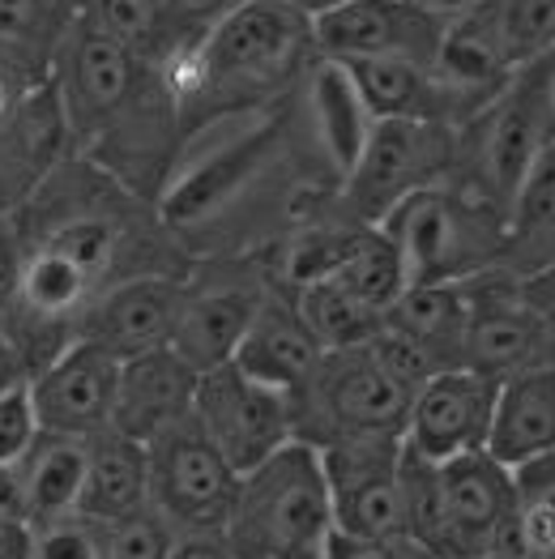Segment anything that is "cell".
Wrapping results in <instances>:
<instances>
[{
  "mask_svg": "<svg viewBox=\"0 0 555 559\" xmlns=\"http://www.w3.org/2000/svg\"><path fill=\"white\" fill-rule=\"evenodd\" d=\"M26 389H31L39 431L91 440V436L111 427L116 389H120V359H111L107 350L78 337L51 364L31 372Z\"/></svg>",
  "mask_w": 555,
  "mask_h": 559,
  "instance_id": "obj_17",
  "label": "cell"
},
{
  "mask_svg": "<svg viewBox=\"0 0 555 559\" xmlns=\"http://www.w3.org/2000/svg\"><path fill=\"white\" fill-rule=\"evenodd\" d=\"M150 457V509L176 534L227 530L239 496V469L214 449L201 423L180 419L145 444Z\"/></svg>",
  "mask_w": 555,
  "mask_h": 559,
  "instance_id": "obj_10",
  "label": "cell"
},
{
  "mask_svg": "<svg viewBox=\"0 0 555 559\" xmlns=\"http://www.w3.org/2000/svg\"><path fill=\"white\" fill-rule=\"evenodd\" d=\"M39 436V419L31 406V389H9L0 393V466H13Z\"/></svg>",
  "mask_w": 555,
  "mask_h": 559,
  "instance_id": "obj_37",
  "label": "cell"
},
{
  "mask_svg": "<svg viewBox=\"0 0 555 559\" xmlns=\"http://www.w3.org/2000/svg\"><path fill=\"white\" fill-rule=\"evenodd\" d=\"M329 483L333 530L359 538H406L402 509V440L368 436L317 449Z\"/></svg>",
  "mask_w": 555,
  "mask_h": 559,
  "instance_id": "obj_13",
  "label": "cell"
},
{
  "mask_svg": "<svg viewBox=\"0 0 555 559\" xmlns=\"http://www.w3.org/2000/svg\"><path fill=\"white\" fill-rule=\"evenodd\" d=\"M252 0H163V22H167V78L185 69L188 60L205 47V39L232 22L239 9Z\"/></svg>",
  "mask_w": 555,
  "mask_h": 559,
  "instance_id": "obj_34",
  "label": "cell"
},
{
  "mask_svg": "<svg viewBox=\"0 0 555 559\" xmlns=\"http://www.w3.org/2000/svg\"><path fill=\"white\" fill-rule=\"evenodd\" d=\"M324 559H427L411 538H359L333 530L324 543Z\"/></svg>",
  "mask_w": 555,
  "mask_h": 559,
  "instance_id": "obj_38",
  "label": "cell"
},
{
  "mask_svg": "<svg viewBox=\"0 0 555 559\" xmlns=\"http://www.w3.org/2000/svg\"><path fill=\"white\" fill-rule=\"evenodd\" d=\"M324 278L346 286L355 299H364L380 317H389V308H393V304L406 295V286H411L398 248L389 243V235L380 231V227H364V231L355 235V243L346 248V257H342Z\"/></svg>",
  "mask_w": 555,
  "mask_h": 559,
  "instance_id": "obj_29",
  "label": "cell"
},
{
  "mask_svg": "<svg viewBox=\"0 0 555 559\" xmlns=\"http://www.w3.org/2000/svg\"><path fill=\"white\" fill-rule=\"evenodd\" d=\"M487 453L509 469L555 453V364L500 380Z\"/></svg>",
  "mask_w": 555,
  "mask_h": 559,
  "instance_id": "obj_23",
  "label": "cell"
},
{
  "mask_svg": "<svg viewBox=\"0 0 555 559\" xmlns=\"http://www.w3.org/2000/svg\"><path fill=\"white\" fill-rule=\"evenodd\" d=\"M17 270H22V243H17V227H13V214L0 210V321L13 304V290H17Z\"/></svg>",
  "mask_w": 555,
  "mask_h": 559,
  "instance_id": "obj_40",
  "label": "cell"
},
{
  "mask_svg": "<svg viewBox=\"0 0 555 559\" xmlns=\"http://www.w3.org/2000/svg\"><path fill=\"white\" fill-rule=\"evenodd\" d=\"M73 158V133L60 107V94L47 78L0 133V210L13 214L47 176Z\"/></svg>",
  "mask_w": 555,
  "mask_h": 559,
  "instance_id": "obj_19",
  "label": "cell"
},
{
  "mask_svg": "<svg viewBox=\"0 0 555 559\" xmlns=\"http://www.w3.org/2000/svg\"><path fill=\"white\" fill-rule=\"evenodd\" d=\"M521 290H526V299L555 325V261L547 270H539L534 278H521Z\"/></svg>",
  "mask_w": 555,
  "mask_h": 559,
  "instance_id": "obj_44",
  "label": "cell"
},
{
  "mask_svg": "<svg viewBox=\"0 0 555 559\" xmlns=\"http://www.w3.org/2000/svg\"><path fill=\"white\" fill-rule=\"evenodd\" d=\"M517 534L530 556H555V453L512 466Z\"/></svg>",
  "mask_w": 555,
  "mask_h": 559,
  "instance_id": "obj_32",
  "label": "cell"
},
{
  "mask_svg": "<svg viewBox=\"0 0 555 559\" xmlns=\"http://www.w3.org/2000/svg\"><path fill=\"white\" fill-rule=\"evenodd\" d=\"M282 4H291V9H299V13H308L312 22L324 17L329 9H338V4H351V0H282Z\"/></svg>",
  "mask_w": 555,
  "mask_h": 559,
  "instance_id": "obj_47",
  "label": "cell"
},
{
  "mask_svg": "<svg viewBox=\"0 0 555 559\" xmlns=\"http://www.w3.org/2000/svg\"><path fill=\"white\" fill-rule=\"evenodd\" d=\"M60 9H64V13H73V17H82V13L91 9V0H60Z\"/></svg>",
  "mask_w": 555,
  "mask_h": 559,
  "instance_id": "obj_48",
  "label": "cell"
},
{
  "mask_svg": "<svg viewBox=\"0 0 555 559\" xmlns=\"http://www.w3.org/2000/svg\"><path fill=\"white\" fill-rule=\"evenodd\" d=\"M192 419L201 423V431L239 474L270 462L278 449L295 440L291 393L261 384L257 376H248L235 364L201 372L197 397H192Z\"/></svg>",
  "mask_w": 555,
  "mask_h": 559,
  "instance_id": "obj_11",
  "label": "cell"
},
{
  "mask_svg": "<svg viewBox=\"0 0 555 559\" xmlns=\"http://www.w3.org/2000/svg\"><path fill=\"white\" fill-rule=\"evenodd\" d=\"M47 78L51 73H35L22 60H13V56L0 51V133L13 124V116L26 107V98L39 91Z\"/></svg>",
  "mask_w": 555,
  "mask_h": 559,
  "instance_id": "obj_39",
  "label": "cell"
},
{
  "mask_svg": "<svg viewBox=\"0 0 555 559\" xmlns=\"http://www.w3.org/2000/svg\"><path fill=\"white\" fill-rule=\"evenodd\" d=\"M73 26L60 0H0V51L35 73H51V60Z\"/></svg>",
  "mask_w": 555,
  "mask_h": 559,
  "instance_id": "obj_30",
  "label": "cell"
},
{
  "mask_svg": "<svg viewBox=\"0 0 555 559\" xmlns=\"http://www.w3.org/2000/svg\"><path fill=\"white\" fill-rule=\"evenodd\" d=\"M346 73L355 78V86L368 103L371 120H432V124H449V98L436 82L432 64L418 60H359L346 64Z\"/></svg>",
  "mask_w": 555,
  "mask_h": 559,
  "instance_id": "obj_27",
  "label": "cell"
},
{
  "mask_svg": "<svg viewBox=\"0 0 555 559\" xmlns=\"http://www.w3.org/2000/svg\"><path fill=\"white\" fill-rule=\"evenodd\" d=\"M172 547H176V530L154 509H141L107 525V559H172Z\"/></svg>",
  "mask_w": 555,
  "mask_h": 559,
  "instance_id": "obj_36",
  "label": "cell"
},
{
  "mask_svg": "<svg viewBox=\"0 0 555 559\" xmlns=\"http://www.w3.org/2000/svg\"><path fill=\"white\" fill-rule=\"evenodd\" d=\"M22 270L0 333L17 346L31 372L78 342L94 299L138 274L192 270L185 243L158 218V205L133 197L86 158L60 163L17 210Z\"/></svg>",
  "mask_w": 555,
  "mask_h": 559,
  "instance_id": "obj_1",
  "label": "cell"
},
{
  "mask_svg": "<svg viewBox=\"0 0 555 559\" xmlns=\"http://www.w3.org/2000/svg\"><path fill=\"white\" fill-rule=\"evenodd\" d=\"M496 389L500 380H487L470 368H445L427 376L406 415V449H415L418 457L436 466L465 453H487Z\"/></svg>",
  "mask_w": 555,
  "mask_h": 559,
  "instance_id": "obj_16",
  "label": "cell"
},
{
  "mask_svg": "<svg viewBox=\"0 0 555 559\" xmlns=\"http://www.w3.org/2000/svg\"><path fill=\"white\" fill-rule=\"evenodd\" d=\"M552 141L555 133L543 111V98L526 73H517L509 91L458 129L453 180H465L462 188H470L474 197H483L509 218L512 201L521 197V188L534 176Z\"/></svg>",
  "mask_w": 555,
  "mask_h": 559,
  "instance_id": "obj_8",
  "label": "cell"
},
{
  "mask_svg": "<svg viewBox=\"0 0 555 559\" xmlns=\"http://www.w3.org/2000/svg\"><path fill=\"white\" fill-rule=\"evenodd\" d=\"M150 509V457L145 444L107 427L86 440V487H82V513L98 521H125Z\"/></svg>",
  "mask_w": 555,
  "mask_h": 559,
  "instance_id": "obj_24",
  "label": "cell"
},
{
  "mask_svg": "<svg viewBox=\"0 0 555 559\" xmlns=\"http://www.w3.org/2000/svg\"><path fill=\"white\" fill-rule=\"evenodd\" d=\"M31 380V368H26V359L17 355V346L0 333V393H9V389H22Z\"/></svg>",
  "mask_w": 555,
  "mask_h": 559,
  "instance_id": "obj_45",
  "label": "cell"
},
{
  "mask_svg": "<svg viewBox=\"0 0 555 559\" xmlns=\"http://www.w3.org/2000/svg\"><path fill=\"white\" fill-rule=\"evenodd\" d=\"M458 171V129L432 120H376L351 176L333 188L342 218L380 227L389 210L423 188L445 185Z\"/></svg>",
  "mask_w": 555,
  "mask_h": 559,
  "instance_id": "obj_7",
  "label": "cell"
},
{
  "mask_svg": "<svg viewBox=\"0 0 555 559\" xmlns=\"http://www.w3.org/2000/svg\"><path fill=\"white\" fill-rule=\"evenodd\" d=\"M172 559H235L227 534L219 530H201V534H176Z\"/></svg>",
  "mask_w": 555,
  "mask_h": 559,
  "instance_id": "obj_41",
  "label": "cell"
},
{
  "mask_svg": "<svg viewBox=\"0 0 555 559\" xmlns=\"http://www.w3.org/2000/svg\"><path fill=\"white\" fill-rule=\"evenodd\" d=\"M86 17L98 22L116 44H125L145 64L167 73V22L163 0H91Z\"/></svg>",
  "mask_w": 555,
  "mask_h": 559,
  "instance_id": "obj_33",
  "label": "cell"
},
{
  "mask_svg": "<svg viewBox=\"0 0 555 559\" xmlns=\"http://www.w3.org/2000/svg\"><path fill=\"white\" fill-rule=\"evenodd\" d=\"M299 103L308 111L312 138H317V150H321L333 185H342L351 176V167L359 163L371 129H376L364 94L355 86V78L346 73V64L321 56L312 64V73L304 78V86H299Z\"/></svg>",
  "mask_w": 555,
  "mask_h": 559,
  "instance_id": "obj_22",
  "label": "cell"
},
{
  "mask_svg": "<svg viewBox=\"0 0 555 559\" xmlns=\"http://www.w3.org/2000/svg\"><path fill=\"white\" fill-rule=\"evenodd\" d=\"M235 559H312L333 534V504L321 453L291 440L270 462L239 474V496L227 516Z\"/></svg>",
  "mask_w": 555,
  "mask_h": 559,
  "instance_id": "obj_4",
  "label": "cell"
},
{
  "mask_svg": "<svg viewBox=\"0 0 555 559\" xmlns=\"http://www.w3.org/2000/svg\"><path fill=\"white\" fill-rule=\"evenodd\" d=\"M415 393V384L385 359L376 337L364 346L324 350L312 376L291 393L295 440L312 449L338 440H368V436L402 440Z\"/></svg>",
  "mask_w": 555,
  "mask_h": 559,
  "instance_id": "obj_5",
  "label": "cell"
},
{
  "mask_svg": "<svg viewBox=\"0 0 555 559\" xmlns=\"http://www.w3.org/2000/svg\"><path fill=\"white\" fill-rule=\"evenodd\" d=\"M470 321H465L462 368L509 380L517 372L555 364V325L526 299L521 278H465Z\"/></svg>",
  "mask_w": 555,
  "mask_h": 559,
  "instance_id": "obj_12",
  "label": "cell"
},
{
  "mask_svg": "<svg viewBox=\"0 0 555 559\" xmlns=\"http://www.w3.org/2000/svg\"><path fill=\"white\" fill-rule=\"evenodd\" d=\"M530 82H534V91L543 98V111H547V120H552V133H555V51H547L543 60H534L530 69H521Z\"/></svg>",
  "mask_w": 555,
  "mask_h": 559,
  "instance_id": "obj_43",
  "label": "cell"
},
{
  "mask_svg": "<svg viewBox=\"0 0 555 559\" xmlns=\"http://www.w3.org/2000/svg\"><path fill=\"white\" fill-rule=\"evenodd\" d=\"M185 278L180 274H138V278L107 286L86 308L78 337L107 350L120 364L172 346L180 308H185Z\"/></svg>",
  "mask_w": 555,
  "mask_h": 559,
  "instance_id": "obj_18",
  "label": "cell"
},
{
  "mask_svg": "<svg viewBox=\"0 0 555 559\" xmlns=\"http://www.w3.org/2000/svg\"><path fill=\"white\" fill-rule=\"evenodd\" d=\"M465 321H470V299L465 282H440V286H406V295L389 308L385 325L402 333L411 346L427 355L436 372L462 368Z\"/></svg>",
  "mask_w": 555,
  "mask_h": 559,
  "instance_id": "obj_25",
  "label": "cell"
},
{
  "mask_svg": "<svg viewBox=\"0 0 555 559\" xmlns=\"http://www.w3.org/2000/svg\"><path fill=\"white\" fill-rule=\"evenodd\" d=\"M51 86L73 133V154L158 205L188 145L172 78L82 13L51 60Z\"/></svg>",
  "mask_w": 555,
  "mask_h": 559,
  "instance_id": "obj_2",
  "label": "cell"
},
{
  "mask_svg": "<svg viewBox=\"0 0 555 559\" xmlns=\"http://www.w3.org/2000/svg\"><path fill=\"white\" fill-rule=\"evenodd\" d=\"M324 346L317 342V333L308 329L291 286L274 282L265 304L257 308L252 325L244 333L239 350H235V368H244L248 376H257L261 384H274L282 393H295L312 368L321 364Z\"/></svg>",
  "mask_w": 555,
  "mask_h": 559,
  "instance_id": "obj_20",
  "label": "cell"
},
{
  "mask_svg": "<svg viewBox=\"0 0 555 559\" xmlns=\"http://www.w3.org/2000/svg\"><path fill=\"white\" fill-rule=\"evenodd\" d=\"M0 559H35V525L26 516L0 513Z\"/></svg>",
  "mask_w": 555,
  "mask_h": 559,
  "instance_id": "obj_42",
  "label": "cell"
},
{
  "mask_svg": "<svg viewBox=\"0 0 555 559\" xmlns=\"http://www.w3.org/2000/svg\"><path fill=\"white\" fill-rule=\"evenodd\" d=\"M479 559H530V556H512V551H496V556H479Z\"/></svg>",
  "mask_w": 555,
  "mask_h": 559,
  "instance_id": "obj_49",
  "label": "cell"
},
{
  "mask_svg": "<svg viewBox=\"0 0 555 559\" xmlns=\"http://www.w3.org/2000/svg\"><path fill=\"white\" fill-rule=\"evenodd\" d=\"M26 516L39 525L51 516L78 513L82 509V487H86V440L78 436H56L39 431L35 444L13 462Z\"/></svg>",
  "mask_w": 555,
  "mask_h": 559,
  "instance_id": "obj_26",
  "label": "cell"
},
{
  "mask_svg": "<svg viewBox=\"0 0 555 559\" xmlns=\"http://www.w3.org/2000/svg\"><path fill=\"white\" fill-rule=\"evenodd\" d=\"M380 231L398 248L411 286H440L487 274L492 261L509 248V218L458 180L406 197L398 210H389Z\"/></svg>",
  "mask_w": 555,
  "mask_h": 559,
  "instance_id": "obj_6",
  "label": "cell"
},
{
  "mask_svg": "<svg viewBox=\"0 0 555 559\" xmlns=\"http://www.w3.org/2000/svg\"><path fill=\"white\" fill-rule=\"evenodd\" d=\"M317 26V47L324 60L359 64V60H418L436 64L449 22L427 13L415 0H351L329 9Z\"/></svg>",
  "mask_w": 555,
  "mask_h": 559,
  "instance_id": "obj_14",
  "label": "cell"
},
{
  "mask_svg": "<svg viewBox=\"0 0 555 559\" xmlns=\"http://www.w3.org/2000/svg\"><path fill=\"white\" fill-rule=\"evenodd\" d=\"M299 312L308 329L317 333L324 350H346V346H364L371 342L380 329H385V317L368 308L364 299H355L346 286H338L333 278H312L304 286H291Z\"/></svg>",
  "mask_w": 555,
  "mask_h": 559,
  "instance_id": "obj_28",
  "label": "cell"
},
{
  "mask_svg": "<svg viewBox=\"0 0 555 559\" xmlns=\"http://www.w3.org/2000/svg\"><path fill=\"white\" fill-rule=\"evenodd\" d=\"M312 559H324V556H312Z\"/></svg>",
  "mask_w": 555,
  "mask_h": 559,
  "instance_id": "obj_51",
  "label": "cell"
},
{
  "mask_svg": "<svg viewBox=\"0 0 555 559\" xmlns=\"http://www.w3.org/2000/svg\"><path fill=\"white\" fill-rule=\"evenodd\" d=\"M35 559H107V521L64 513L35 525Z\"/></svg>",
  "mask_w": 555,
  "mask_h": 559,
  "instance_id": "obj_35",
  "label": "cell"
},
{
  "mask_svg": "<svg viewBox=\"0 0 555 559\" xmlns=\"http://www.w3.org/2000/svg\"><path fill=\"white\" fill-rule=\"evenodd\" d=\"M197 380H201V372H192L172 346L138 355V359H125L120 364V389H116L111 427L141 440V444H150L158 431H167L172 423L192 415Z\"/></svg>",
  "mask_w": 555,
  "mask_h": 559,
  "instance_id": "obj_21",
  "label": "cell"
},
{
  "mask_svg": "<svg viewBox=\"0 0 555 559\" xmlns=\"http://www.w3.org/2000/svg\"><path fill=\"white\" fill-rule=\"evenodd\" d=\"M483 13L517 73L555 51V0H483Z\"/></svg>",
  "mask_w": 555,
  "mask_h": 559,
  "instance_id": "obj_31",
  "label": "cell"
},
{
  "mask_svg": "<svg viewBox=\"0 0 555 559\" xmlns=\"http://www.w3.org/2000/svg\"><path fill=\"white\" fill-rule=\"evenodd\" d=\"M270 286H274V270L252 252H223L214 261L192 257L172 350L192 372H214L232 364Z\"/></svg>",
  "mask_w": 555,
  "mask_h": 559,
  "instance_id": "obj_9",
  "label": "cell"
},
{
  "mask_svg": "<svg viewBox=\"0 0 555 559\" xmlns=\"http://www.w3.org/2000/svg\"><path fill=\"white\" fill-rule=\"evenodd\" d=\"M539 559H555V556H539Z\"/></svg>",
  "mask_w": 555,
  "mask_h": 559,
  "instance_id": "obj_50",
  "label": "cell"
},
{
  "mask_svg": "<svg viewBox=\"0 0 555 559\" xmlns=\"http://www.w3.org/2000/svg\"><path fill=\"white\" fill-rule=\"evenodd\" d=\"M445 491V525H449V559H479L512 551L530 556L517 534V491L512 469L492 453H465L440 466ZM534 559V556H530Z\"/></svg>",
  "mask_w": 555,
  "mask_h": 559,
  "instance_id": "obj_15",
  "label": "cell"
},
{
  "mask_svg": "<svg viewBox=\"0 0 555 559\" xmlns=\"http://www.w3.org/2000/svg\"><path fill=\"white\" fill-rule=\"evenodd\" d=\"M415 4H423L427 13H436V17H445V22H453V17L470 13V9L483 4V0H415Z\"/></svg>",
  "mask_w": 555,
  "mask_h": 559,
  "instance_id": "obj_46",
  "label": "cell"
},
{
  "mask_svg": "<svg viewBox=\"0 0 555 559\" xmlns=\"http://www.w3.org/2000/svg\"><path fill=\"white\" fill-rule=\"evenodd\" d=\"M317 60L321 47L308 13L282 0H252L205 39L185 69L172 73L185 138L192 141L232 116L278 107L282 98L299 94Z\"/></svg>",
  "mask_w": 555,
  "mask_h": 559,
  "instance_id": "obj_3",
  "label": "cell"
}]
</instances>
